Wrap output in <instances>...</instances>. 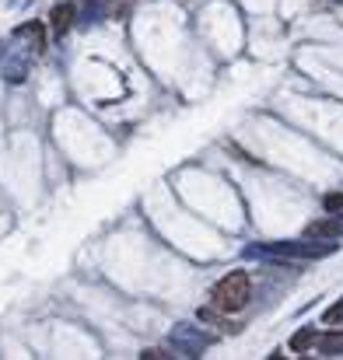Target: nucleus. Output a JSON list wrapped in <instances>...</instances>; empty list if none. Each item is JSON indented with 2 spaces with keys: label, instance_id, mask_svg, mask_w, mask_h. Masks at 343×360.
Masks as SVG:
<instances>
[{
  "label": "nucleus",
  "instance_id": "nucleus-6",
  "mask_svg": "<svg viewBox=\"0 0 343 360\" xmlns=\"http://www.w3.org/2000/svg\"><path fill=\"white\" fill-rule=\"evenodd\" d=\"M316 347H319L323 357H340L343 354V333H337V329H333V333H323V336L316 340Z\"/></svg>",
  "mask_w": 343,
  "mask_h": 360
},
{
  "label": "nucleus",
  "instance_id": "nucleus-8",
  "mask_svg": "<svg viewBox=\"0 0 343 360\" xmlns=\"http://www.w3.org/2000/svg\"><path fill=\"white\" fill-rule=\"evenodd\" d=\"M4 77H7L11 84H21V81L28 77V56H18V60H7V63H4Z\"/></svg>",
  "mask_w": 343,
  "mask_h": 360
},
{
  "label": "nucleus",
  "instance_id": "nucleus-2",
  "mask_svg": "<svg viewBox=\"0 0 343 360\" xmlns=\"http://www.w3.org/2000/svg\"><path fill=\"white\" fill-rule=\"evenodd\" d=\"M249 294H252L249 273H245V269H235L225 280H218V287H214V294H211V304H214L218 311L231 315V311H242V308L249 304Z\"/></svg>",
  "mask_w": 343,
  "mask_h": 360
},
{
  "label": "nucleus",
  "instance_id": "nucleus-5",
  "mask_svg": "<svg viewBox=\"0 0 343 360\" xmlns=\"http://www.w3.org/2000/svg\"><path fill=\"white\" fill-rule=\"evenodd\" d=\"M14 35H21V39H32V46H28V49H32V56L46 49V32H42V21H28V25H21Z\"/></svg>",
  "mask_w": 343,
  "mask_h": 360
},
{
  "label": "nucleus",
  "instance_id": "nucleus-3",
  "mask_svg": "<svg viewBox=\"0 0 343 360\" xmlns=\"http://www.w3.org/2000/svg\"><path fill=\"white\" fill-rule=\"evenodd\" d=\"M168 340H172L175 347H182V354H186V357H200V354L214 343V336H211V333H200L197 326H186V322H182V326H175V329L168 333Z\"/></svg>",
  "mask_w": 343,
  "mask_h": 360
},
{
  "label": "nucleus",
  "instance_id": "nucleus-12",
  "mask_svg": "<svg viewBox=\"0 0 343 360\" xmlns=\"http://www.w3.org/2000/svg\"><path fill=\"white\" fill-rule=\"evenodd\" d=\"M340 203H343V196H330V200H326V207H330V210H337Z\"/></svg>",
  "mask_w": 343,
  "mask_h": 360
},
{
  "label": "nucleus",
  "instance_id": "nucleus-1",
  "mask_svg": "<svg viewBox=\"0 0 343 360\" xmlns=\"http://www.w3.org/2000/svg\"><path fill=\"white\" fill-rule=\"evenodd\" d=\"M337 252V238L323 241H270L249 248V255H270V259H326Z\"/></svg>",
  "mask_w": 343,
  "mask_h": 360
},
{
  "label": "nucleus",
  "instance_id": "nucleus-7",
  "mask_svg": "<svg viewBox=\"0 0 343 360\" xmlns=\"http://www.w3.org/2000/svg\"><path fill=\"white\" fill-rule=\"evenodd\" d=\"M49 18H53V32H56V35H67V28H70V21H74V7H70V4H56Z\"/></svg>",
  "mask_w": 343,
  "mask_h": 360
},
{
  "label": "nucleus",
  "instance_id": "nucleus-9",
  "mask_svg": "<svg viewBox=\"0 0 343 360\" xmlns=\"http://www.w3.org/2000/svg\"><path fill=\"white\" fill-rule=\"evenodd\" d=\"M316 340H319V336H316V329H301V333H294V336H291V350H294V354H305Z\"/></svg>",
  "mask_w": 343,
  "mask_h": 360
},
{
  "label": "nucleus",
  "instance_id": "nucleus-10",
  "mask_svg": "<svg viewBox=\"0 0 343 360\" xmlns=\"http://www.w3.org/2000/svg\"><path fill=\"white\" fill-rule=\"evenodd\" d=\"M340 319H343V301L340 304H333V308L326 311V326H333V322H340Z\"/></svg>",
  "mask_w": 343,
  "mask_h": 360
},
{
  "label": "nucleus",
  "instance_id": "nucleus-11",
  "mask_svg": "<svg viewBox=\"0 0 343 360\" xmlns=\"http://www.w3.org/2000/svg\"><path fill=\"white\" fill-rule=\"evenodd\" d=\"M140 357H144V360H165V357H168V354H161V350H144Z\"/></svg>",
  "mask_w": 343,
  "mask_h": 360
},
{
  "label": "nucleus",
  "instance_id": "nucleus-4",
  "mask_svg": "<svg viewBox=\"0 0 343 360\" xmlns=\"http://www.w3.org/2000/svg\"><path fill=\"white\" fill-rule=\"evenodd\" d=\"M308 238H343V214H323L305 228Z\"/></svg>",
  "mask_w": 343,
  "mask_h": 360
}]
</instances>
